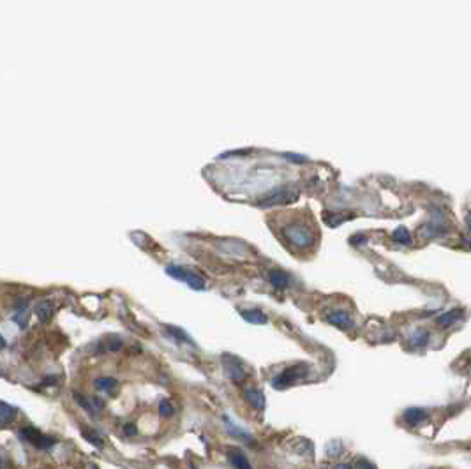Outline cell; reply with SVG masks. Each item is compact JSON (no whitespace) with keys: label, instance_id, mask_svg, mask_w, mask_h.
Masks as SVG:
<instances>
[{"label":"cell","instance_id":"obj_35","mask_svg":"<svg viewBox=\"0 0 471 469\" xmlns=\"http://www.w3.org/2000/svg\"><path fill=\"white\" fill-rule=\"evenodd\" d=\"M468 244H469V247H471V240H469V242H468Z\"/></svg>","mask_w":471,"mask_h":469},{"label":"cell","instance_id":"obj_23","mask_svg":"<svg viewBox=\"0 0 471 469\" xmlns=\"http://www.w3.org/2000/svg\"><path fill=\"white\" fill-rule=\"evenodd\" d=\"M173 411H175V409H173V404H171L168 399H165V400H161V402H159V415H161V416H165V418H168V416L173 415Z\"/></svg>","mask_w":471,"mask_h":469},{"label":"cell","instance_id":"obj_29","mask_svg":"<svg viewBox=\"0 0 471 469\" xmlns=\"http://www.w3.org/2000/svg\"><path fill=\"white\" fill-rule=\"evenodd\" d=\"M55 383H57V377L55 376H48V377H45V381H43L45 387H51V385H55Z\"/></svg>","mask_w":471,"mask_h":469},{"label":"cell","instance_id":"obj_22","mask_svg":"<svg viewBox=\"0 0 471 469\" xmlns=\"http://www.w3.org/2000/svg\"><path fill=\"white\" fill-rule=\"evenodd\" d=\"M441 233H445V229L441 228V226H438V224H425V226H422V229H420V234L424 238H433V237H436V234H441Z\"/></svg>","mask_w":471,"mask_h":469},{"label":"cell","instance_id":"obj_14","mask_svg":"<svg viewBox=\"0 0 471 469\" xmlns=\"http://www.w3.org/2000/svg\"><path fill=\"white\" fill-rule=\"evenodd\" d=\"M165 332L171 337V339L177 340V343H180V344L186 343V344H189V346H194V340L191 339V337L187 335V333L183 332L182 328L173 327V325H166V327H165Z\"/></svg>","mask_w":471,"mask_h":469},{"label":"cell","instance_id":"obj_15","mask_svg":"<svg viewBox=\"0 0 471 469\" xmlns=\"http://www.w3.org/2000/svg\"><path fill=\"white\" fill-rule=\"evenodd\" d=\"M35 314H37V317H39V321L41 323H48V321L53 317V314H55V305L51 304L50 300H45V302H41V304L35 307Z\"/></svg>","mask_w":471,"mask_h":469},{"label":"cell","instance_id":"obj_26","mask_svg":"<svg viewBox=\"0 0 471 469\" xmlns=\"http://www.w3.org/2000/svg\"><path fill=\"white\" fill-rule=\"evenodd\" d=\"M124 432H126L127 436H136L138 429H136V425H133V423H126L124 425Z\"/></svg>","mask_w":471,"mask_h":469},{"label":"cell","instance_id":"obj_21","mask_svg":"<svg viewBox=\"0 0 471 469\" xmlns=\"http://www.w3.org/2000/svg\"><path fill=\"white\" fill-rule=\"evenodd\" d=\"M81 436H83V438H85L87 441H89L90 444H94V446H97V448H103V446H105V441H103V438H101V436H99L95 431H92L90 427H83V429H81Z\"/></svg>","mask_w":471,"mask_h":469},{"label":"cell","instance_id":"obj_13","mask_svg":"<svg viewBox=\"0 0 471 469\" xmlns=\"http://www.w3.org/2000/svg\"><path fill=\"white\" fill-rule=\"evenodd\" d=\"M429 339H431L429 332H425V330H415V332L409 335L408 343H409L411 348L422 349V348H425V346L429 344Z\"/></svg>","mask_w":471,"mask_h":469},{"label":"cell","instance_id":"obj_5","mask_svg":"<svg viewBox=\"0 0 471 469\" xmlns=\"http://www.w3.org/2000/svg\"><path fill=\"white\" fill-rule=\"evenodd\" d=\"M19 438H22L23 441H27V443H30L32 446L39 448V450H48V448H51L55 443H57V439L55 438L43 434L39 429L30 427V425H27V427H23L22 431H19Z\"/></svg>","mask_w":471,"mask_h":469},{"label":"cell","instance_id":"obj_18","mask_svg":"<svg viewBox=\"0 0 471 469\" xmlns=\"http://www.w3.org/2000/svg\"><path fill=\"white\" fill-rule=\"evenodd\" d=\"M16 418V408L0 400V425H9Z\"/></svg>","mask_w":471,"mask_h":469},{"label":"cell","instance_id":"obj_7","mask_svg":"<svg viewBox=\"0 0 471 469\" xmlns=\"http://www.w3.org/2000/svg\"><path fill=\"white\" fill-rule=\"evenodd\" d=\"M269 282L274 286L275 289H281L282 291V289L290 288V286L293 284V277L281 268H272L269 272Z\"/></svg>","mask_w":471,"mask_h":469},{"label":"cell","instance_id":"obj_19","mask_svg":"<svg viewBox=\"0 0 471 469\" xmlns=\"http://www.w3.org/2000/svg\"><path fill=\"white\" fill-rule=\"evenodd\" d=\"M95 388L101 392H108V393H113L118 388V381L113 379V377H99L95 379Z\"/></svg>","mask_w":471,"mask_h":469},{"label":"cell","instance_id":"obj_3","mask_svg":"<svg viewBox=\"0 0 471 469\" xmlns=\"http://www.w3.org/2000/svg\"><path fill=\"white\" fill-rule=\"evenodd\" d=\"M307 372H309V367H307L305 364H298V365H293V367H288V369H284L281 374H277L274 377L272 387L277 388V390H284V388H288L291 385L298 383L300 379H304L307 376Z\"/></svg>","mask_w":471,"mask_h":469},{"label":"cell","instance_id":"obj_6","mask_svg":"<svg viewBox=\"0 0 471 469\" xmlns=\"http://www.w3.org/2000/svg\"><path fill=\"white\" fill-rule=\"evenodd\" d=\"M222 361V367H224L226 376L230 377L233 383H242L245 379V367H243L242 360L237 358L235 355H230V353H224L221 356Z\"/></svg>","mask_w":471,"mask_h":469},{"label":"cell","instance_id":"obj_17","mask_svg":"<svg viewBox=\"0 0 471 469\" xmlns=\"http://www.w3.org/2000/svg\"><path fill=\"white\" fill-rule=\"evenodd\" d=\"M240 316L247 323L251 325H265L269 323V317L263 311H258V309H253V311H240Z\"/></svg>","mask_w":471,"mask_h":469},{"label":"cell","instance_id":"obj_30","mask_svg":"<svg viewBox=\"0 0 471 469\" xmlns=\"http://www.w3.org/2000/svg\"><path fill=\"white\" fill-rule=\"evenodd\" d=\"M466 226H468V229L471 231V212L466 214Z\"/></svg>","mask_w":471,"mask_h":469},{"label":"cell","instance_id":"obj_11","mask_svg":"<svg viewBox=\"0 0 471 469\" xmlns=\"http://www.w3.org/2000/svg\"><path fill=\"white\" fill-rule=\"evenodd\" d=\"M228 459H230L231 466H233L235 469H253L251 462L247 460V457L243 455V452L237 450V448H231V450H228Z\"/></svg>","mask_w":471,"mask_h":469},{"label":"cell","instance_id":"obj_10","mask_svg":"<svg viewBox=\"0 0 471 469\" xmlns=\"http://www.w3.org/2000/svg\"><path fill=\"white\" fill-rule=\"evenodd\" d=\"M29 317H30V309H29V305H27V302H18L16 311L13 314V321L23 330L29 325Z\"/></svg>","mask_w":471,"mask_h":469},{"label":"cell","instance_id":"obj_34","mask_svg":"<svg viewBox=\"0 0 471 469\" xmlns=\"http://www.w3.org/2000/svg\"><path fill=\"white\" fill-rule=\"evenodd\" d=\"M0 469H2V460H0Z\"/></svg>","mask_w":471,"mask_h":469},{"label":"cell","instance_id":"obj_31","mask_svg":"<svg viewBox=\"0 0 471 469\" xmlns=\"http://www.w3.org/2000/svg\"><path fill=\"white\" fill-rule=\"evenodd\" d=\"M334 469H351V466H350V464H337V466H335Z\"/></svg>","mask_w":471,"mask_h":469},{"label":"cell","instance_id":"obj_27","mask_svg":"<svg viewBox=\"0 0 471 469\" xmlns=\"http://www.w3.org/2000/svg\"><path fill=\"white\" fill-rule=\"evenodd\" d=\"M284 157L290 159V161H293V162H305L307 161V157H302V156H298V154H284Z\"/></svg>","mask_w":471,"mask_h":469},{"label":"cell","instance_id":"obj_8","mask_svg":"<svg viewBox=\"0 0 471 469\" xmlns=\"http://www.w3.org/2000/svg\"><path fill=\"white\" fill-rule=\"evenodd\" d=\"M326 321L339 328H350L351 325H353V319H351L350 312L344 311V309H335V311L329 312L326 314Z\"/></svg>","mask_w":471,"mask_h":469},{"label":"cell","instance_id":"obj_20","mask_svg":"<svg viewBox=\"0 0 471 469\" xmlns=\"http://www.w3.org/2000/svg\"><path fill=\"white\" fill-rule=\"evenodd\" d=\"M392 238L397 244H402V245H411V242H413V237H411V233L404 228V226H399V228L392 233Z\"/></svg>","mask_w":471,"mask_h":469},{"label":"cell","instance_id":"obj_12","mask_svg":"<svg viewBox=\"0 0 471 469\" xmlns=\"http://www.w3.org/2000/svg\"><path fill=\"white\" fill-rule=\"evenodd\" d=\"M462 316H464V311H462V309H452V311H448V312H443L441 316L438 317V323H440V327L443 328H448V327H452V325H456L457 321H461Z\"/></svg>","mask_w":471,"mask_h":469},{"label":"cell","instance_id":"obj_33","mask_svg":"<svg viewBox=\"0 0 471 469\" xmlns=\"http://www.w3.org/2000/svg\"><path fill=\"white\" fill-rule=\"evenodd\" d=\"M90 469H99L97 466H90Z\"/></svg>","mask_w":471,"mask_h":469},{"label":"cell","instance_id":"obj_16","mask_svg":"<svg viewBox=\"0 0 471 469\" xmlns=\"http://www.w3.org/2000/svg\"><path fill=\"white\" fill-rule=\"evenodd\" d=\"M402 416H404V420L409 425H420L427 418V413H425V409H422V408H409V409H406Z\"/></svg>","mask_w":471,"mask_h":469},{"label":"cell","instance_id":"obj_28","mask_svg":"<svg viewBox=\"0 0 471 469\" xmlns=\"http://www.w3.org/2000/svg\"><path fill=\"white\" fill-rule=\"evenodd\" d=\"M357 467H358V469H374L373 464H369L365 459H360V460H358V462H357Z\"/></svg>","mask_w":471,"mask_h":469},{"label":"cell","instance_id":"obj_4","mask_svg":"<svg viewBox=\"0 0 471 469\" xmlns=\"http://www.w3.org/2000/svg\"><path fill=\"white\" fill-rule=\"evenodd\" d=\"M298 196V189L293 187V185H281V187L270 190L269 194L261 198L258 201L259 206H274V205H281V203H288V201L297 200Z\"/></svg>","mask_w":471,"mask_h":469},{"label":"cell","instance_id":"obj_32","mask_svg":"<svg viewBox=\"0 0 471 469\" xmlns=\"http://www.w3.org/2000/svg\"><path fill=\"white\" fill-rule=\"evenodd\" d=\"M4 348H6V339L0 335V349H4Z\"/></svg>","mask_w":471,"mask_h":469},{"label":"cell","instance_id":"obj_9","mask_svg":"<svg viewBox=\"0 0 471 469\" xmlns=\"http://www.w3.org/2000/svg\"><path fill=\"white\" fill-rule=\"evenodd\" d=\"M243 399L254 409H258V411L265 409V395H263V392L256 390V388H243Z\"/></svg>","mask_w":471,"mask_h":469},{"label":"cell","instance_id":"obj_2","mask_svg":"<svg viewBox=\"0 0 471 469\" xmlns=\"http://www.w3.org/2000/svg\"><path fill=\"white\" fill-rule=\"evenodd\" d=\"M166 273L173 279L183 281L189 288L196 289V291H203L207 288V282L201 275H198L196 272H193L191 268L187 266H180V265H168L166 266Z\"/></svg>","mask_w":471,"mask_h":469},{"label":"cell","instance_id":"obj_25","mask_svg":"<svg viewBox=\"0 0 471 469\" xmlns=\"http://www.w3.org/2000/svg\"><path fill=\"white\" fill-rule=\"evenodd\" d=\"M122 340L118 339V337H115V339H111L110 343H108V346H106V349L108 351H118V349H122Z\"/></svg>","mask_w":471,"mask_h":469},{"label":"cell","instance_id":"obj_24","mask_svg":"<svg viewBox=\"0 0 471 469\" xmlns=\"http://www.w3.org/2000/svg\"><path fill=\"white\" fill-rule=\"evenodd\" d=\"M341 452H342V444L339 441H330L326 444V454H329V457H337Z\"/></svg>","mask_w":471,"mask_h":469},{"label":"cell","instance_id":"obj_1","mask_svg":"<svg viewBox=\"0 0 471 469\" xmlns=\"http://www.w3.org/2000/svg\"><path fill=\"white\" fill-rule=\"evenodd\" d=\"M282 237L295 249H309L314 245L316 237L307 222L302 219H293L282 228Z\"/></svg>","mask_w":471,"mask_h":469}]
</instances>
